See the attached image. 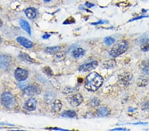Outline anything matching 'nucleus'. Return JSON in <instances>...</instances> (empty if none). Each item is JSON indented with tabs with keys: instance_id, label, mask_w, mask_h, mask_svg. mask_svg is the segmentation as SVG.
<instances>
[{
	"instance_id": "nucleus-19",
	"label": "nucleus",
	"mask_w": 149,
	"mask_h": 131,
	"mask_svg": "<svg viewBox=\"0 0 149 131\" xmlns=\"http://www.w3.org/2000/svg\"><path fill=\"white\" fill-rule=\"evenodd\" d=\"M60 51H61V47L58 46H51V47H47L45 52L49 54H54L58 53Z\"/></svg>"
},
{
	"instance_id": "nucleus-35",
	"label": "nucleus",
	"mask_w": 149,
	"mask_h": 131,
	"mask_svg": "<svg viewBox=\"0 0 149 131\" xmlns=\"http://www.w3.org/2000/svg\"><path fill=\"white\" fill-rule=\"evenodd\" d=\"M50 37V35H49V34H46V35H43L42 36V39H49V38Z\"/></svg>"
},
{
	"instance_id": "nucleus-32",
	"label": "nucleus",
	"mask_w": 149,
	"mask_h": 131,
	"mask_svg": "<svg viewBox=\"0 0 149 131\" xmlns=\"http://www.w3.org/2000/svg\"><path fill=\"white\" fill-rule=\"evenodd\" d=\"M86 6L87 7V8H92V7H94L95 5L93 4V3H89V2H86Z\"/></svg>"
},
{
	"instance_id": "nucleus-24",
	"label": "nucleus",
	"mask_w": 149,
	"mask_h": 131,
	"mask_svg": "<svg viewBox=\"0 0 149 131\" xmlns=\"http://www.w3.org/2000/svg\"><path fill=\"white\" fill-rule=\"evenodd\" d=\"M141 49L144 52H147L149 51V39L145 40L143 44H141Z\"/></svg>"
},
{
	"instance_id": "nucleus-4",
	"label": "nucleus",
	"mask_w": 149,
	"mask_h": 131,
	"mask_svg": "<svg viewBox=\"0 0 149 131\" xmlns=\"http://www.w3.org/2000/svg\"><path fill=\"white\" fill-rule=\"evenodd\" d=\"M67 99H68L70 104L71 105V106L74 107L80 105L82 103L84 100L83 97L80 94H75L70 95L68 98H67Z\"/></svg>"
},
{
	"instance_id": "nucleus-13",
	"label": "nucleus",
	"mask_w": 149,
	"mask_h": 131,
	"mask_svg": "<svg viewBox=\"0 0 149 131\" xmlns=\"http://www.w3.org/2000/svg\"><path fill=\"white\" fill-rule=\"evenodd\" d=\"M25 13L26 16L27 17V18L29 19H35L37 15V11L35 8H28L25 11Z\"/></svg>"
},
{
	"instance_id": "nucleus-29",
	"label": "nucleus",
	"mask_w": 149,
	"mask_h": 131,
	"mask_svg": "<svg viewBox=\"0 0 149 131\" xmlns=\"http://www.w3.org/2000/svg\"><path fill=\"white\" fill-rule=\"evenodd\" d=\"M44 71L47 73V75H49V76H52V74H53L51 69H50L49 67H48V66H47V67H45L44 68Z\"/></svg>"
},
{
	"instance_id": "nucleus-16",
	"label": "nucleus",
	"mask_w": 149,
	"mask_h": 131,
	"mask_svg": "<svg viewBox=\"0 0 149 131\" xmlns=\"http://www.w3.org/2000/svg\"><path fill=\"white\" fill-rule=\"evenodd\" d=\"M19 58H20L21 60L25 62H29V63H34L35 60H33L32 58L28 55V54L25 53H21L19 54Z\"/></svg>"
},
{
	"instance_id": "nucleus-25",
	"label": "nucleus",
	"mask_w": 149,
	"mask_h": 131,
	"mask_svg": "<svg viewBox=\"0 0 149 131\" xmlns=\"http://www.w3.org/2000/svg\"><path fill=\"white\" fill-rule=\"evenodd\" d=\"M104 42L108 46L113 44L115 42V39L111 37H107L104 39Z\"/></svg>"
},
{
	"instance_id": "nucleus-20",
	"label": "nucleus",
	"mask_w": 149,
	"mask_h": 131,
	"mask_svg": "<svg viewBox=\"0 0 149 131\" xmlns=\"http://www.w3.org/2000/svg\"><path fill=\"white\" fill-rule=\"evenodd\" d=\"M76 115V112L72 110H68L62 113V116L64 117H68V118H74L75 117Z\"/></svg>"
},
{
	"instance_id": "nucleus-31",
	"label": "nucleus",
	"mask_w": 149,
	"mask_h": 131,
	"mask_svg": "<svg viewBox=\"0 0 149 131\" xmlns=\"http://www.w3.org/2000/svg\"><path fill=\"white\" fill-rule=\"evenodd\" d=\"M148 15H143V16H140V17H136V18H134V19H132L130 21H129V22H131V21H136V20H138V19H143V18H146V17H148Z\"/></svg>"
},
{
	"instance_id": "nucleus-28",
	"label": "nucleus",
	"mask_w": 149,
	"mask_h": 131,
	"mask_svg": "<svg viewBox=\"0 0 149 131\" xmlns=\"http://www.w3.org/2000/svg\"><path fill=\"white\" fill-rule=\"evenodd\" d=\"M75 23V19L73 17H70L64 21L63 23L64 25H70V24H72Z\"/></svg>"
},
{
	"instance_id": "nucleus-23",
	"label": "nucleus",
	"mask_w": 149,
	"mask_h": 131,
	"mask_svg": "<svg viewBox=\"0 0 149 131\" xmlns=\"http://www.w3.org/2000/svg\"><path fill=\"white\" fill-rule=\"evenodd\" d=\"M65 58V54L63 52H59V53L56 54L54 57V60L56 62H61L64 60Z\"/></svg>"
},
{
	"instance_id": "nucleus-3",
	"label": "nucleus",
	"mask_w": 149,
	"mask_h": 131,
	"mask_svg": "<svg viewBox=\"0 0 149 131\" xmlns=\"http://www.w3.org/2000/svg\"><path fill=\"white\" fill-rule=\"evenodd\" d=\"M1 103L6 108L8 109L15 108L17 104L15 97L9 92H4L1 95Z\"/></svg>"
},
{
	"instance_id": "nucleus-26",
	"label": "nucleus",
	"mask_w": 149,
	"mask_h": 131,
	"mask_svg": "<svg viewBox=\"0 0 149 131\" xmlns=\"http://www.w3.org/2000/svg\"><path fill=\"white\" fill-rule=\"evenodd\" d=\"M147 84L148 81L145 79H143V78H140L137 82V85L140 87H145Z\"/></svg>"
},
{
	"instance_id": "nucleus-12",
	"label": "nucleus",
	"mask_w": 149,
	"mask_h": 131,
	"mask_svg": "<svg viewBox=\"0 0 149 131\" xmlns=\"http://www.w3.org/2000/svg\"><path fill=\"white\" fill-rule=\"evenodd\" d=\"M62 102L60 101V100H55L54 101H53L52 105V107H51V111L52 113H57L61 111V109L62 108Z\"/></svg>"
},
{
	"instance_id": "nucleus-2",
	"label": "nucleus",
	"mask_w": 149,
	"mask_h": 131,
	"mask_svg": "<svg viewBox=\"0 0 149 131\" xmlns=\"http://www.w3.org/2000/svg\"><path fill=\"white\" fill-rule=\"evenodd\" d=\"M129 44L126 40H121L119 41L117 44H115L112 47L111 51H109L110 56L112 57H117L122 54L125 53L128 49Z\"/></svg>"
},
{
	"instance_id": "nucleus-18",
	"label": "nucleus",
	"mask_w": 149,
	"mask_h": 131,
	"mask_svg": "<svg viewBox=\"0 0 149 131\" xmlns=\"http://www.w3.org/2000/svg\"><path fill=\"white\" fill-rule=\"evenodd\" d=\"M54 98H55V95L54 94V93L52 92H50V91L47 92L45 95V101L47 104H50L53 103Z\"/></svg>"
},
{
	"instance_id": "nucleus-5",
	"label": "nucleus",
	"mask_w": 149,
	"mask_h": 131,
	"mask_svg": "<svg viewBox=\"0 0 149 131\" xmlns=\"http://www.w3.org/2000/svg\"><path fill=\"white\" fill-rule=\"evenodd\" d=\"M98 66V63L97 61H92L90 62L84 64L83 65L80 66L78 70L80 72H86V71H90L91 70L95 69Z\"/></svg>"
},
{
	"instance_id": "nucleus-39",
	"label": "nucleus",
	"mask_w": 149,
	"mask_h": 131,
	"mask_svg": "<svg viewBox=\"0 0 149 131\" xmlns=\"http://www.w3.org/2000/svg\"><path fill=\"white\" fill-rule=\"evenodd\" d=\"M1 38L0 37V43H1Z\"/></svg>"
},
{
	"instance_id": "nucleus-38",
	"label": "nucleus",
	"mask_w": 149,
	"mask_h": 131,
	"mask_svg": "<svg viewBox=\"0 0 149 131\" xmlns=\"http://www.w3.org/2000/svg\"><path fill=\"white\" fill-rule=\"evenodd\" d=\"M44 1H45V2H49V1H51V0H44Z\"/></svg>"
},
{
	"instance_id": "nucleus-15",
	"label": "nucleus",
	"mask_w": 149,
	"mask_h": 131,
	"mask_svg": "<svg viewBox=\"0 0 149 131\" xmlns=\"http://www.w3.org/2000/svg\"><path fill=\"white\" fill-rule=\"evenodd\" d=\"M19 24H20L21 27H22L23 30H25L29 35H31V26L27 21H26L24 19H21L19 21Z\"/></svg>"
},
{
	"instance_id": "nucleus-37",
	"label": "nucleus",
	"mask_w": 149,
	"mask_h": 131,
	"mask_svg": "<svg viewBox=\"0 0 149 131\" xmlns=\"http://www.w3.org/2000/svg\"><path fill=\"white\" fill-rule=\"evenodd\" d=\"M2 24H3V22H2V21L0 19V28L1 27V26H2Z\"/></svg>"
},
{
	"instance_id": "nucleus-8",
	"label": "nucleus",
	"mask_w": 149,
	"mask_h": 131,
	"mask_svg": "<svg viewBox=\"0 0 149 131\" xmlns=\"http://www.w3.org/2000/svg\"><path fill=\"white\" fill-rule=\"evenodd\" d=\"M24 94L28 96H32L35 94H39L40 93V90L38 87L34 85H29V86L25 87V89L23 90Z\"/></svg>"
},
{
	"instance_id": "nucleus-21",
	"label": "nucleus",
	"mask_w": 149,
	"mask_h": 131,
	"mask_svg": "<svg viewBox=\"0 0 149 131\" xmlns=\"http://www.w3.org/2000/svg\"><path fill=\"white\" fill-rule=\"evenodd\" d=\"M142 70H143L144 73L149 75V59L146 61H143Z\"/></svg>"
},
{
	"instance_id": "nucleus-9",
	"label": "nucleus",
	"mask_w": 149,
	"mask_h": 131,
	"mask_svg": "<svg viewBox=\"0 0 149 131\" xmlns=\"http://www.w3.org/2000/svg\"><path fill=\"white\" fill-rule=\"evenodd\" d=\"M133 78V75L129 72H124L119 76V80L122 84L129 85Z\"/></svg>"
},
{
	"instance_id": "nucleus-6",
	"label": "nucleus",
	"mask_w": 149,
	"mask_h": 131,
	"mask_svg": "<svg viewBox=\"0 0 149 131\" xmlns=\"http://www.w3.org/2000/svg\"><path fill=\"white\" fill-rule=\"evenodd\" d=\"M15 77L19 82H23L27 79L28 71L22 68H17L15 71Z\"/></svg>"
},
{
	"instance_id": "nucleus-7",
	"label": "nucleus",
	"mask_w": 149,
	"mask_h": 131,
	"mask_svg": "<svg viewBox=\"0 0 149 131\" xmlns=\"http://www.w3.org/2000/svg\"><path fill=\"white\" fill-rule=\"evenodd\" d=\"M11 64V58L9 56H0V69H1V70H7V69L9 68Z\"/></svg>"
},
{
	"instance_id": "nucleus-34",
	"label": "nucleus",
	"mask_w": 149,
	"mask_h": 131,
	"mask_svg": "<svg viewBox=\"0 0 149 131\" xmlns=\"http://www.w3.org/2000/svg\"><path fill=\"white\" fill-rule=\"evenodd\" d=\"M111 130H127L125 128H116Z\"/></svg>"
},
{
	"instance_id": "nucleus-10",
	"label": "nucleus",
	"mask_w": 149,
	"mask_h": 131,
	"mask_svg": "<svg viewBox=\"0 0 149 131\" xmlns=\"http://www.w3.org/2000/svg\"><path fill=\"white\" fill-rule=\"evenodd\" d=\"M37 101L35 98H31L24 104V109L27 111H33L35 110L37 107Z\"/></svg>"
},
{
	"instance_id": "nucleus-33",
	"label": "nucleus",
	"mask_w": 149,
	"mask_h": 131,
	"mask_svg": "<svg viewBox=\"0 0 149 131\" xmlns=\"http://www.w3.org/2000/svg\"><path fill=\"white\" fill-rule=\"evenodd\" d=\"M107 23V21L101 20L100 21H98V22H97V23H92V25H98V24H103V23Z\"/></svg>"
},
{
	"instance_id": "nucleus-22",
	"label": "nucleus",
	"mask_w": 149,
	"mask_h": 131,
	"mask_svg": "<svg viewBox=\"0 0 149 131\" xmlns=\"http://www.w3.org/2000/svg\"><path fill=\"white\" fill-rule=\"evenodd\" d=\"M116 65L115 60H109L105 61L104 64H103V66L106 68H113Z\"/></svg>"
},
{
	"instance_id": "nucleus-1",
	"label": "nucleus",
	"mask_w": 149,
	"mask_h": 131,
	"mask_svg": "<svg viewBox=\"0 0 149 131\" xmlns=\"http://www.w3.org/2000/svg\"><path fill=\"white\" fill-rule=\"evenodd\" d=\"M103 83V79L99 73L92 72L89 74L86 78L85 87L90 91H95L102 86Z\"/></svg>"
},
{
	"instance_id": "nucleus-14",
	"label": "nucleus",
	"mask_w": 149,
	"mask_h": 131,
	"mask_svg": "<svg viewBox=\"0 0 149 131\" xmlns=\"http://www.w3.org/2000/svg\"><path fill=\"white\" fill-rule=\"evenodd\" d=\"M109 109L105 107H101L97 110V115L100 117H103L109 115Z\"/></svg>"
},
{
	"instance_id": "nucleus-17",
	"label": "nucleus",
	"mask_w": 149,
	"mask_h": 131,
	"mask_svg": "<svg viewBox=\"0 0 149 131\" xmlns=\"http://www.w3.org/2000/svg\"><path fill=\"white\" fill-rule=\"evenodd\" d=\"M72 54V56L74 58H78L83 56L85 54V51L81 49V48H77V49L74 50Z\"/></svg>"
},
{
	"instance_id": "nucleus-36",
	"label": "nucleus",
	"mask_w": 149,
	"mask_h": 131,
	"mask_svg": "<svg viewBox=\"0 0 149 131\" xmlns=\"http://www.w3.org/2000/svg\"><path fill=\"white\" fill-rule=\"evenodd\" d=\"M134 111H135V109H133V108H131V107H130V108H129V112H133Z\"/></svg>"
},
{
	"instance_id": "nucleus-11",
	"label": "nucleus",
	"mask_w": 149,
	"mask_h": 131,
	"mask_svg": "<svg viewBox=\"0 0 149 131\" xmlns=\"http://www.w3.org/2000/svg\"><path fill=\"white\" fill-rule=\"evenodd\" d=\"M17 41L21 46H23L25 48H27V49H31V48H32L34 46L33 42H31L30 40H29L23 37H19L17 38Z\"/></svg>"
},
{
	"instance_id": "nucleus-27",
	"label": "nucleus",
	"mask_w": 149,
	"mask_h": 131,
	"mask_svg": "<svg viewBox=\"0 0 149 131\" xmlns=\"http://www.w3.org/2000/svg\"><path fill=\"white\" fill-rule=\"evenodd\" d=\"M100 103V101L97 98H93L92 101H90V105L93 107L98 106Z\"/></svg>"
},
{
	"instance_id": "nucleus-30",
	"label": "nucleus",
	"mask_w": 149,
	"mask_h": 131,
	"mask_svg": "<svg viewBox=\"0 0 149 131\" xmlns=\"http://www.w3.org/2000/svg\"><path fill=\"white\" fill-rule=\"evenodd\" d=\"M142 109H143V110L144 111L149 112V101H147L146 103L144 104L142 106Z\"/></svg>"
}]
</instances>
